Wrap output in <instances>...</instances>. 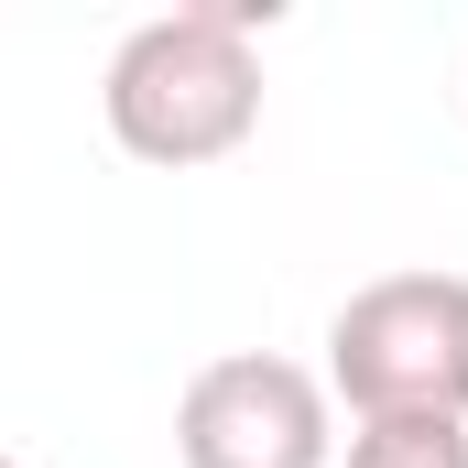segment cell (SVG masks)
<instances>
[{
	"label": "cell",
	"instance_id": "cell-1",
	"mask_svg": "<svg viewBox=\"0 0 468 468\" xmlns=\"http://www.w3.org/2000/svg\"><path fill=\"white\" fill-rule=\"evenodd\" d=\"M272 22V0H186L164 22H142L110 55V131L142 164H218L261 120V55L250 33Z\"/></svg>",
	"mask_w": 468,
	"mask_h": 468
},
{
	"label": "cell",
	"instance_id": "cell-2",
	"mask_svg": "<svg viewBox=\"0 0 468 468\" xmlns=\"http://www.w3.org/2000/svg\"><path fill=\"white\" fill-rule=\"evenodd\" d=\"M327 392L359 425L447 414L468 425V272H381L327 327Z\"/></svg>",
	"mask_w": 468,
	"mask_h": 468
},
{
	"label": "cell",
	"instance_id": "cell-3",
	"mask_svg": "<svg viewBox=\"0 0 468 468\" xmlns=\"http://www.w3.org/2000/svg\"><path fill=\"white\" fill-rule=\"evenodd\" d=\"M175 458L186 468H327V381L294 370L272 349H229L207 359L175 403Z\"/></svg>",
	"mask_w": 468,
	"mask_h": 468
},
{
	"label": "cell",
	"instance_id": "cell-4",
	"mask_svg": "<svg viewBox=\"0 0 468 468\" xmlns=\"http://www.w3.org/2000/svg\"><path fill=\"white\" fill-rule=\"evenodd\" d=\"M349 468H468V425L447 414H381L349 436Z\"/></svg>",
	"mask_w": 468,
	"mask_h": 468
},
{
	"label": "cell",
	"instance_id": "cell-5",
	"mask_svg": "<svg viewBox=\"0 0 468 468\" xmlns=\"http://www.w3.org/2000/svg\"><path fill=\"white\" fill-rule=\"evenodd\" d=\"M0 468H11V458H0Z\"/></svg>",
	"mask_w": 468,
	"mask_h": 468
}]
</instances>
